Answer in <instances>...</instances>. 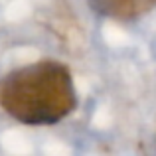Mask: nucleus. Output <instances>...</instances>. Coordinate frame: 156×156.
Instances as JSON below:
<instances>
[{
  "label": "nucleus",
  "instance_id": "nucleus-1",
  "mask_svg": "<svg viewBox=\"0 0 156 156\" xmlns=\"http://www.w3.org/2000/svg\"><path fill=\"white\" fill-rule=\"evenodd\" d=\"M0 107L22 125H55L77 107L71 71L53 59L14 69L0 79Z\"/></svg>",
  "mask_w": 156,
  "mask_h": 156
},
{
  "label": "nucleus",
  "instance_id": "nucleus-2",
  "mask_svg": "<svg viewBox=\"0 0 156 156\" xmlns=\"http://www.w3.org/2000/svg\"><path fill=\"white\" fill-rule=\"evenodd\" d=\"M89 4L105 18L129 22L150 12L156 6V0H89Z\"/></svg>",
  "mask_w": 156,
  "mask_h": 156
}]
</instances>
